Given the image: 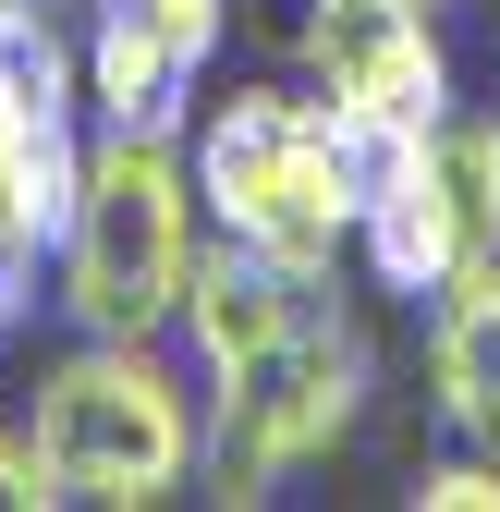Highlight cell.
I'll list each match as a JSON object with an SVG mask.
<instances>
[{"label":"cell","instance_id":"cell-1","mask_svg":"<svg viewBox=\"0 0 500 512\" xmlns=\"http://www.w3.org/2000/svg\"><path fill=\"white\" fill-rule=\"evenodd\" d=\"M208 256V196H196V159L183 135H135V122H98L86 135V183H74V220L49 244V305L74 330H122V342H171L183 281Z\"/></svg>","mask_w":500,"mask_h":512},{"label":"cell","instance_id":"cell-2","mask_svg":"<svg viewBox=\"0 0 500 512\" xmlns=\"http://www.w3.org/2000/svg\"><path fill=\"white\" fill-rule=\"evenodd\" d=\"M208 378H183L159 342H122V330H74V354L37 366V403L25 439L61 500H110V512H147L171 488H196L208 464Z\"/></svg>","mask_w":500,"mask_h":512},{"label":"cell","instance_id":"cell-3","mask_svg":"<svg viewBox=\"0 0 500 512\" xmlns=\"http://www.w3.org/2000/svg\"><path fill=\"white\" fill-rule=\"evenodd\" d=\"M183 159H196L208 232L281 256L293 281H330L354 256V171H342V122L318 86H232L183 122Z\"/></svg>","mask_w":500,"mask_h":512},{"label":"cell","instance_id":"cell-4","mask_svg":"<svg viewBox=\"0 0 500 512\" xmlns=\"http://www.w3.org/2000/svg\"><path fill=\"white\" fill-rule=\"evenodd\" d=\"M354 415H366V330L330 317V305H305L244 378L208 391V464L196 476H208V500H269L293 464L342 452Z\"/></svg>","mask_w":500,"mask_h":512},{"label":"cell","instance_id":"cell-5","mask_svg":"<svg viewBox=\"0 0 500 512\" xmlns=\"http://www.w3.org/2000/svg\"><path fill=\"white\" fill-rule=\"evenodd\" d=\"M354 256L379 269V293L427 305L452 269L500 256V147H488V110H440L427 159L391 183V196L354 208Z\"/></svg>","mask_w":500,"mask_h":512},{"label":"cell","instance_id":"cell-6","mask_svg":"<svg viewBox=\"0 0 500 512\" xmlns=\"http://www.w3.org/2000/svg\"><path fill=\"white\" fill-rule=\"evenodd\" d=\"M305 74L354 122H440L452 110V49L440 0H305Z\"/></svg>","mask_w":500,"mask_h":512},{"label":"cell","instance_id":"cell-7","mask_svg":"<svg viewBox=\"0 0 500 512\" xmlns=\"http://www.w3.org/2000/svg\"><path fill=\"white\" fill-rule=\"evenodd\" d=\"M305 305H318V281H293L281 256L208 232V256H196V281H183V317H171V330H183V354H196V378L220 391V378H244Z\"/></svg>","mask_w":500,"mask_h":512},{"label":"cell","instance_id":"cell-8","mask_svg":"<svg viewBox=\"0 0 500 512\" xmlns=\"http://www.w3.org/2000/svg\"><path fill=\"white\" fill-rule=\"evenodd\" d=\"M427 403L452 439L500 452V256H476L427 293Z\"/></svg>","mask_w":500,"mask_h":512},{"label":"cell","instance_id":"cell-9","mask_svg":"<svg viewBox=\"0 0 500 512\" xmlns=\"http://www.w3.org/2000/svg\"><path fill=\"white\" fill-rule=\"evenodd\" d=\"M183 98H196V49L147 0H98L86 13V110L135 122V135H183Z\"/></svg>","mask_w":500,"mask_h":512},{"label":"cell","instance_id":"cell-10","mask_svg":"<svg viewBox=\"0 0 500 512\" xmlns=\"http://www.w3.org/2000/svg\"><path fill=\"white\" fill-rule=\"evenodd\" d=\"M74 183H86L74 110H37V98L0 86V244H13V256H49L61 220H74Z\"/></svg>","mask_w":500,"mask_h":512},{"label":"cell","instance_id":"cell-11","mask_svg":"<svg viewBox=\"0 0 500 512\" xmlns=\"http://www.w3.org/2000/svg\"><path fill=\"white\" fill-rule=\"evenodd\" d=\"M415 512H500V452L464 439L452 464H427V476H415Z\"/></svg>","mask_w":500,"mask_h":512},{"label":"cell","instance_id":"cell-12","mask_svg":"<svg viewBox=\"0 0 500 512\" xmlns=\"http://www.w3.org/2000/svg\"><path fill=\"white\" fill-rule=\"evenodd\" d=\"M0 500H61V488H49V464H37V439H25V427H0Z\"/></svg>","mask_w":500,"mask_h":512},{"label":"cell","instance_id":"cell-13","mask_svg":"<svg viewBox=\"0 0 500 512\" xmlns=\"http://www.w3.org/2000/svg\"><path fill=\"white\" fill-rule=\"evenodd\" d=\"M488 147H500V98H488Z\"/></svg>","mask_w":500,"mask_h":512},{"label":"cell","instance_id":"cell-14","mask_svg":"<svg viewBox=\"0 0 500 512\" xmlns=\"http://www.w3.org/2000/svg\"><path fill=\"white\" fill-rule=\"evenodd\" d=\"M86 13H98V0H86Z\"/></svg>","mask_w":500,"mask_h":512}]
</instances>
